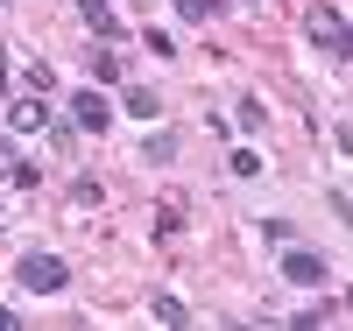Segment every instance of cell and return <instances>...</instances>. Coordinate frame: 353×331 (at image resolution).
<instances>
[{"instance_id":"1","label":"cell","mask_w":353,"mask_h":331,"mask_svg":"<svg viewBox=\"0 0 353 331\" xmlns=\"http://www.w3.org/2000/svg\"><path fill=\"white\" fill-rule=\"evenodd\" d=\"M14 282H21L28 296H57V289H71V261L36 247V254H21V261H14Z\"/></svg>"},{"instance_id":"2","label":"cell","mask_w":353,"mask_h":331,"mask_svg":"<svg viewBox=\"0 0 353 331\" xmlns=\"http://www.w3.org/2000/svg\"><path fill=\"white\" fill-rule=\"evenodd\" d=\"M283 282H290V289H325V282H332V268H325V254H318V247L283 239Z\"/></svg>"},{"instance_id":"3","label":"cell","mask_w":353,"mask_h":331,"mask_svg":"<svg viewBox=\"0 0 353 331\" xmlns=\"http://www.w3.org/2000/svg\"><path fill=\"white\" fill-rule=\"evenodd\" d=\"M64 113H71V127H78V134H106V127H113V99L99 92V85H78Z\"/></svg>"},{"instance_id":"4","label":"cell","mask_w":353,"mask_h":331,"mask_svg":"<svg viewBox=\"0 0 353 331\" xmlns=\"http://www.w3.org/2000/svg\"><path fill=\"white\" fill-rule=\"evenodd\" d=\"M304 36L325 50L332 64H346V8H311L304 14Z\"/></svg>"},{"instance_id":"5","label":"cell","mask_w":353,"mask_h":331,"mask_svg":"<svg viewBox=\"0 0 353 331\" xmlns=\"http://www.w3.org/2000/svg\"><path fill=\"white\" fill-rule=\"evenodd\" d=\"M50 120H57V113H50L43 92H36V99H14V106H8V134H43Z\"/></svg>"},{"instance_id":"6","label":"cell","mask_w":353,"mask_h":331,"mask_svg":"<svg viewBox=\"0 0 353 331\" xmlns=\"http://www.w3.org/2000/svg\"><path fill=\"white\" fill-rule=\"evenodd\" d=\"M78 21L92 28L99 43H113V36H121V14H113V0H78Z\"/></svg>"},{"instance_id":"7","label":"cell","mask_w":353,"mask_h":331,"mask_svg":"<svg viewBox=\"0 0 353 331\" xmlns=\"http://www.w3.org/2000/svg\"><path fill=\"white\" fill-rule=\"evenodd\" d=\"M121 106H128V120H163L156 85H128V92H121Z\"/></svg>"},{"instance_id":"8","label":"cell","mask_w":353,"mask_h":331,"mask_svg":"<svg viewBox=\"0 0 353 331\" xmlns=\"http://www.w3.org/2000/svg\"><path fill=\"white\" fill-rule=\"evenodd\" d=\"M176 148H184V141H176L170 127H156L149 141H141V162H156V169H170V162H176Z\"/></svg>"},{"instance_id":"9","label":"cell","mask_w":353,"mask_h":331,"mask_svg":"<svg viewBox=\"0 0 353 331\" xmlns=\"http://www.w3.org/2000/svg\"><path fill=\"white\" fill-rule=\"evenodd\" d=\"M170 8H176V21H191V28H205V21H212V14L226 8V0H170Z\"/></svg>"},{"instance_id":"10","label":"cell","mask_w":353,"mask_h":331,"mask_svg":"<svg viewBox=\"0 0 353 331\" xmlns=\"http://www.w3.org/2000/svg\"><path fill=\"white\" fill-rule=\"evenodd\" d=\"M325 317H339V296H325V303H304V310L290 317V324H297V331H318Z\"/></svg>"},{"instance_id":"11","label":"cell","mask_w":353,"mask_h":331,"mask_svg":"<svg viewBox=\"0 0 353 331\" xmlns=\"http://www.w3.org/2000/svg\"><path fill=\"white\" fill-rule=\"evenodd\" d=\"M92 85H121V64H113V50H106V43L92 50Z\"/></svg>"},{"instance_id":"12","label":"cell","mask_w":353,"mask_h":331,"mask_svg":"<svg viewBox=\"0 0 353 331\" xmlns=\"http://www.w3.org/2000/svg\"><path fill=\"white\" fill-rule=\"evenodd\" d=\"M233 127H241V134H254V127H269V113H261V99H254V92L241 99V120H233Z\"/></svg>"},{"instance_id":"13","label":"cell","mask_w":353,"mask_h":331,"mask_svg":"<svg viewBox=\"0 0 353 331\" xmlns=\"http://www.w3.org/2000/svg\"><path fill=\"white\" fill-rule=\"evenodd\" d=\"M226 169L248 184V176H261V156H254V148H233V156H226Z\"/></svg>"},{"instance_id":"14","label":"cell","mask_w":353,"mask_h":331,"mask_svg":"<svg viewBox=\"0 0 353 331\" xmlns=\"http://www.w3.org/2000/svg\"><path fill=\"white\" fill-rule=\"evenodd\" d=\"M8 184H14V191H43V169H36V162H14Z\"/></svg>"},{"instance_id":"15","label":"cell","mask_w":353,"mask_h":331,"mask_svg":"<svg viewBox=\"0 0 353 331\" xmlns=\"http://www.w3.org/2000/svg\"><path fill=\"white\" fill-rule=\"evenodd\" d=\"M149 310H156V324H184V317H191L184 303H176V296H156V303H149Z\"/></svg>"},{"instance_id":"16","label":"cell","mask_w":353,"mask_h":331,"mask_svg":"<svg viewBox=\"0 0 353 331\" xmlns=\"http://www.w3.org/2000/svg\"><path fill=\"white\" fill-rule=\"evenodd\" d=\"M261 233H269V247H283V239H297V226H290V219H261Z\"/></svg>"},{"instance_id":"17","label":"cell","mask_w":353,"mask_h":331,"mask_svg":"<svg viewBox=\"0 0 353 331\" xmlns=\"http://www.w3.org/2000/svg\"><path fill=\"white\" fill-rule=\"evenodd\" d=\"M0 331H21V310L14 303H0Z\"/></svg>"},{"instance_id":"18","label":"cell","mask_w":353,"mask_h":331,"mask_svg":"<svg viewBox=\"0 0 353 331\" xmlns=\"http://www.w3.org/2000/svg\"><path fill=\"white\" fill-rule=\"evenodd\" d=\"M14 162H21V156H14V148H8V141H0V176H8V169H14Z\"/></svg>"},{"instance_id":"19","label":"cell","mask_w":353,"mask_h":331,"mask_svg":"<svg viewBox=\"0 0 353 331\" xmlns=\"http://www.w3.org/2000/svg\"><path fill=\"white\" fill-rule=\"evenodd\" d=\"M0 85H8V50H0Z\"/></svg>"}]
</instances>
